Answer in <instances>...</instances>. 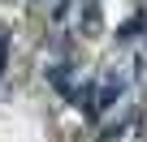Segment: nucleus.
I'll use <instances>...</instances> for the list:
<instances>
[{"label":"nucleus","instance_id":"1","mask_svg":"<svg viewBox=\"0 0 147 142\" xmlns=\"http://www.w3.org/2000/svg\"><path fill=\"white\" fill-rule=\"evenodd\" d=\"M117 95H121V78H108V86L100 91V108H113V103H117Z\"/></svg>","mask_w":147,"mask_h":142},{"label":"nucleus","instance_id":"2","mask_svg":"<svg viewBox=\"0 0 147 142\" xmlns=\"http://www.w3.org/2000/svg\"><path fill=\"white\" fill-rule=\"evenodd\" d=\"M0 69H5V52H0Z\"/></svg>","mask_w":147,"mask_h":142}]
</instances>
